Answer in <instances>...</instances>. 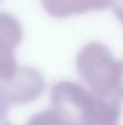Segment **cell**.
I'll return each mask as SVG.
<instances>
[{
  "mask_svg": "<svg viewBox=\"0 0 123 125\" xmlns=\"http://www.w3.org/2000/svg\"><path fill=\"white\" fill-rule=\"evenodd\" d=\"M52 107L79 125H118L122 104L115 94L88 90L74 82H58L51 89Z\"/></svg>",
  "mask_w": 123,
  "mask_h": 125,
  "instance_id": "1",
  "label": "cell"
},
{
  "mask_svg": "<svg viewBox=\"0 0 123 125\" xmlns=\"http://www.w3.org/2000/svg\"><path fill=\"white\" fill-rule=\"evenodd\" d=\"M116 63L111 50L99 42L86 44L76 56V71L81 79L101 94H114Z\"/></svg>",
  "mask_w": 123,
  "mask_h": 125,
  "instance_id": "2",
  "label": "cell"
},
{
  "mask_svg": "<svg viewBox=\"0 0 123 125\" xmlns=\"http://www.w3.org/2000/svg\"><path fill=\"white\" fill-rule=\"evenodd\" d=\"M13 104H28L38 100L46 90L43 75L33 67L18 66L10 79L1 84Z\"/></svg>",
  "mask_w": 123,
  "mask_h": 125,
  "instance_id": "3",
  "label": "cell"
},
{
  "mask_svg": "<svg viewBox=\"0 0 123 125\" xmlns=\"http://www.w3.org/2000/svg\"><path fill=\"white\" fill-rule=\"evenodd\" d=\"M23 39V29L18 20L6 12H0V80L6 82L16 72L18 64L16 47Z\"/></svg>",
  "mask_w": 123,
  "mask_h": 125,
  "instance_id": "4",
  "label": "cell"
},
{
  "mask_svg": "<svg viewBox=\"0 0 123 125\" xmlns=\"http://www.w3.org/2000/svg\"><path fill=\"white\" fill-rule=\"evenodd\" d=\"M45 11L58 20L90 11H101L111 6L112 0H41Z\"/></svg>",
  "mask_w": 123,
  "mask_h": 125,
  "instance_id": "5",
  "label": "cell"
},
{
  "mask_svg": "<svg viewBox=\"0 0 123 125\" xmlns=\"http://www.w3.org/2000/svg\"><path fill=\"white\" fill-rule=\"evenodd\" d=\"M25 125H79V124L52 107L51 109H46V111H42V112H39V113L34 114L27 122Z\"/></svg>",
  "mask_w": 123,
  "mask_h": 125,
  "instance_id": "6",
  "label": "cell"
},
{
  "mask_svg": "<svg viewBox=\"0 0 123 125\" xmlns=\"http://www.w3.org/2000/svg\"><path fill=\"white\" fill-rule=\"evenodd\" d=\"M114 94L123 100V58L116 63L114 77Z\"/></svg>",
  "mask_w": 123,
  "mask_h": 125,
  "instance_id": "7",
  "label": "cell"
},
{
  "mask_svg": "<svg viewBox=\"0 0 123 125\" xmlns=\"http://www.w3.org/2000/svg\"><path fill=\"white\" fill-rule=\"evenodd\" d=\"M10 104H11V102L6 95V91H5L4 86L0 85V120L7 115V113L10 111Z\"/></svg>",
  "mask_w": 123,
  "mask_h": 125,
  "instance_id": "8",
  "label": "cell"
},
{
  "mask_svg": "<svg viewBox=\"0 0 123 125\" xmlns=\"http://www.w3.org/2000/svg\"><path fill=\"white\" fill-rule=\"evenodd\" d=\"M111 7H112V11L116 15V17L123 24V0H112Z\"/></svg>",
  "mask_w": 123,
  "mask_h": 125,
  "instance_id": "9",
  "label": "cell"
},
{
  "mask_svg": "<svg viewBox=\"0 0 123 125\" xmlns=\"http://www.w3.org/2000/svg\"><path fill=\"white\" fill-rule=\"evenodd\" d=\"M0 125H11V124H8V123H4V124H0Z\"/></svg>",
  "mask_w": 123,
  "mask_h": 125,
  "instance_id": "10",
  "label": "cell"
}]
</instances>
